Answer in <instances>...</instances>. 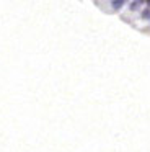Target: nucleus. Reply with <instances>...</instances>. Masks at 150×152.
Returning <instances> with one entry per match:
<instances>
[{
	"instance_id": "nucleus-1",
	"label": "nucleus",
	"mask_w": 150,
	"mask_h": 152,
	"mask_svg": "<svg viewBox=\"0 0 150 152\" xmlns=\"http://www.w3.org/2000/svg\"><path fill=\"white\" fill-rule=\"evenodd\" d=\"M122 5H124V2H122V0H117V2H113V7H114V8H119V7H122Z\"/></svg>"
}]
</instances>
